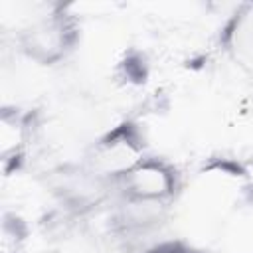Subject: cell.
<instances>
[{"label": "cell", "mask_w": 253, "mask_h": 253, "mask_svg": "<svg viewBox=\"0 0 253 253\" xmlns=\"http://www.w3.org/2000/svg\"><path fill=\"white\" fill-rule=\"evenodd\" d=\"M115 186L123 200L170 206L182 190V176L170 160L148 154Z\"/></svg>", "instance_id": "cell-1"}]
</instances>
